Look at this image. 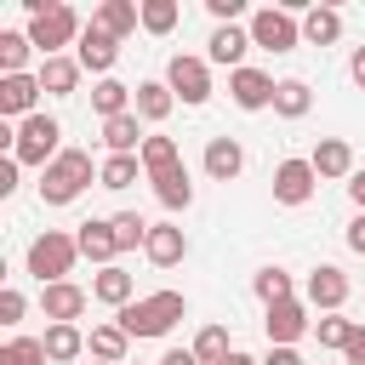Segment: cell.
Segmentation results:
<instances>
[{"label":"cell","instance_id":"cell-31","mask_svg":"<svg viewBox=\"0 0 365 365\" xmlns=\"http://www.w3.org/2000/svg\"><path fill=\"white\" fill-rule=\"evenodd\" d=\"M314 108V91H308V80H279V91H274V114H285V120H302Z\"/></svg>","mask_w":365,"mask_h":365},{"label":"cell","instance_id":"cell-15","mask_svg":"<svg viewBox=\"0 0 365 365\" xmlns=\"http://www.w3.org/2000/svg\"><path fill=\"white\" fill-rule=\"evenodd\" d=\"M308 302L325 308V314H336V308L348 302V274H342L336 262H319V268L308 274Z\"/></svg>","mask_w":365,"mask_h":365},{"label":"cell","instance_id":"cell-8","mask_svg":"<svg viewBox=\"0 0 365 365\" xmlns=\"http://www.w3.org/2000/svg\"><path fill=\"white\" fill-rule=\"evenodd\" d=\"M314 182H319V171L308 160H279L274 165V200L279 205H308L314 200Z\"/></svg>","mask_w":365,"mask_h":365},{"label":"cell","instance_id":"cell-45","mask_svg":"<svg viewBox=\"0 0 365 365\" xmlns=\"http://www.w3.org/2000/svg\"><path fill=\"white\" fill-rule=\"evenodd\" d=\"M348 245H354V251H359V257H365V211H359V217H354V222H348Z\"/></svg>","mask_w":365,"mask_h":365},{"label":"cell","instance_id":"cell-38","mask_svg":"<svg viewBox=\"0 0 365 365\" xmlns=\"http://www.w3.org/2000/svg\"><path fill=\"white\" fill-rule=\"evenodd\" d=\"M354 331H359V325H354V319H342V314H325V319L314 325L319 348H348V342H354Z\"/></svg>","mask_w":365,"mask_h":365},{"label":"cell","instance_id":"cell-27","mask_svg":"<svg viewBox=\"0 0 365 365\" xmlns=\"http://www.w3.org/2000/svg\"><path fill=\"white\" fill-rule=\"evenodd\" d=\"M171 108H177V97H171V86H165V80H143V86H137V120L160 125Z\"/></svg>","mask_w":365,"mask_h":365},{"label":"cell","instance_id":"cell-18","mask_svg":"<svg viewBox=\"0 0 365 365\" xmlns=\"http://www.w3.org/2000/svg\"><path fill=\"white\" fill-rule=\"evenodd\" d=\"M143 251H148V262H154V268H171V262H182V257H188V240H182V228H177V222H154Z\"/></svg>","mask_w":365,"mask_h":365},{"label":"cell","instance_id":"cell-35","mask_svg":"<svg viewBox=\"0 0 365 365\" xmlns=\"http://www.w3.org/2000/svg\"><path fill=\"white\" fill-rule=\"evenodd\" d=\"M228 354H234V348H228V331H222V325H205V331L194 336V359H200V365H222Z\"/></svg>","mask_w":365,"mask_h":365},{"label":"cell","instance_id":"cell-34","mask_svg":"<svg viewBox=\"0 0 365 365\" xmlns=\"http://www.w3.org/2000/svg\"><path fill=\"white\" fill-rule=\"evenodd\" d=\"M29 51H34V40H29V34H17V29H0V74H23Z\"/></svg>","mask_w":365,"mask_h":365},{"label":"cell","instance_id":"cell-3","mask_svg":"<svg viewBox=\"0 0 365 365\" xmlns=\"http://www.w3.org/2000/svg\"><path fill=\"white\" fill-rule=\"evenodd\" d=\"M91 188V154L86 148H63L46 171H40V200L46 205H68Z\"/></svg>","mask_w":365,"mask_h":365},{"label":"cell","instance_id":"cell-23","mask_svg":"<svg viewBox=\"0 0 365 365\" xmlns=\"http://www.w3.org/2000/svg\"><path fill=\"white\" fill-rule=\"evenodd\" d=\"M91 297H97V302H108V308H125V302H137V285H131V274L114 262V268H97Z\"/></svg>","mask_w":365,"mask_h":365},{"label":"cell","instance_id":"cell-9","mask_svg":"<svg viewBox=\"0 0 365 365\" xmlns=\"http://www.w3.org/2000/svg\"><path fill=\"white\" fill-rule=\"evenodd\" d=\"M74 63L108 80V68L120 63V40H114L108 29H97V23H86V34H80V46H74Z\"/></svg>","mask_w":365,"mask_h":365},{"label":"cell","instance_id":"cell-5","mask_svg":"<svg viewBox=\"0 0 365 365\" xmlns=\"http://www.w3.org/2000/svg\"><path fill=\"white\" fill-rule=\"evenodd\" d=\"M57 137H63V125L51 120V114H29L23 125H17V143H11V154H17V165H51L63 148H57Z\"/></svg>","mask_w":365,"mask_h":365},{"label":"cell","instance_id":"cell-30","mask_svg":"<svg viewBox=\"0 0 365 365\" xmlns=\"http://www.w3.org/2000/svg\"><path fill=\"white\" fill-rule=\"evenodd\" d=\"M40 342H46V359H57V365L86 354V336H80V325H46V336H40Z\"/></svg>","mask_w":365,"mask_h":365},{"label":"cell","instance_id":"cell-26","mask_svg":"<svg viewBox=\"0 0 365 365\" xmlns=\"http://www.w3.org/2000/svg\"><path fill=\"white\" fill-rule=\"evenodd\" d=\"M74 86H80V63L74 57H40V91L74 97Z\"/></svg>","mask_w":365,"mask_h":365},{"label":"cell","instance_id":"cell-12","mask_svg":"<svg viewBox=\"0 0 365 365\" xmlns=\"http://www.w3.org/2000/svg\"><path fill=\"white\" fill-rule=\"evenodd\" d=\"M262 331H268V348H297V336L308 331V308L297 297L291 302H274L268 319H262Z\"/></svg>","mask_w":365,"mask_h":365},{"label":"cell","instance_id":"cell-19","mask_svg":"<svg viewBox=\"0 0 365 365\" xmlns=\"http://www.w3.org/2000/svg\"><path fill=\"white\" fill-rule=\"evenodd\" d=\"M91 108H97L103 120H120V114H131V108H137V86H120V80L108 74V80H97V86H91Z\"/></svg>","mask_w":365,"mask_h":365},{"label":"cell","instance_id":"cell-43","mask_svg":"<svg viewBox=\"0 0 365 365\" xmlns=\"http://www.w3.org/2000/svg\"><path fill=\"white\" fill-rule=\"evenodd\" d=\"M342 365H365V325L354 331V342L342 348Z\"/></svg>","mask_w":365,"mask_h":365},{"label":"cell","instance_id":"cell-40","mask_svg":"<svg viewBox=\"0 0 365 365\" xmlns=\"http://www.w3.org/2000/svg\"><path fill=\"white\" fill-rule=\"evenodd\" d=\"M17 319H23V291L6 285V291H0V325H17Z\"/></svg>","mask_w":365,"mask_h":365},{"label":"cell","instance_id":"cell-16","mask_svg":"<svg viewBox=\"0 0 365 365\" xmlns=\"http://www.w3.org/2000/svg\"><path fill=\"white\" fill-rule=\"evenodd\" d=\"M74 245H80V257H91V262H103V268H114V257H120L108 217H91V222H80V228H74Z\"/></svg>","mask_w":365,"mask_h":365},{"label":"cell","instance_id":"cell-29","mask_svg":"<svg viewBox=\"0 0 365 365\" xmlns=\"http://www.w3.org/2000/svg\"><path fill=\"white\" fill-rule=\"evenodd\" d=\"M137 177H148L137 154H108V160H103V171H97V182H103V188H114V194H120V188H131Z\"/></svg>","mask_w":365,"mask_h":365},{"label":"cell","instance_id":"cell-37","mask_svg":"<svg viewBox=\"0 0 365 365\" xmlns=\"http://www.w3.org/2000/svg\"><path fill=\"white\" fill-rule=\"evenodd\" d=\"M177 17H182L177 0H143V29H148V34H171Z\"/></svg>","mask_w":365,"mask_h":365},{"label":"cell","instance_id":"cell-4","mask_svg":"<svg viewBox=\"0 0 365 365\" xmlns=\"http://www.w3.org/2000/svg\"><path fill=\"white\" fill-rule=\"evenodd\" d=\"M74 257H80V245H74V234H63V228H46V234L29 240V274H34L40 285H63V279L74 274Z\"/></svg>","mask_w":365,"mask_h":365},{"label":"cell","instance_id":"cell-48","mask_svg":"<svg viewBox=\"0 0 365 365\" xmlns=\"http://www.w3.org/2000/svg\"><path fill=\"white\" fill-rule=\"evenodd\" d=\"M348 74H354V86H359V91H365V46H359V51H354V63H348Z\"/></svg>","mask_w":365,"mask_h":365},{"label":"cell","instance_id":"cell-44","mask_svg":"<svg viewBox=\"0 0 365 365\" xmlns=\"http://www.w3.org/2000/svg\"><path fill=\"white\" fill-rule=\"evenodd\" d=\"M11 188H17V154L0 160V194H11Z\"/></svg>","mask_w":365,"mask_h":365},{"label":"cell","instance_id":"cell-42","mask_svg":"<svg viewBox=\"0 0 365 365\" xmlns=\"http://www.w3.org/2000/svg\"><path fill=\"white\" fill-rule=\"evenodd\" d=\"M262 365H308V359H302L297 348H268V354H262Z\"/></svg>","mask_w":365,"mask_h":365},{"label":"cell","instance_id":"cell-1","mask_svg":"<svg viewBox=\"0 0 365 365\" xmlns=\"http://www.w3.org/2000/svg\"><path fill=\"white\" fill-rule=\"evenodd\" d=\"M23 11H29V40H34V51L40 57H63V46H80V34H86V23L74 17V6H63V0H23Z\"/></svg>","mask_w":365,"mask_h":365},{"label":"cell","instance_id":"cell-24","mask_svg":"<svg viewBox=\"0 0 365 365\" xmlns=\"http://www.w3.org/2000/svg\"><path fill=\"white\" fill-rule=\"evenodd\" d=\"M91 23H97V29H108L114 40H125V34L143 23V6H131V0H103V6L91 11Z\"/></svg>","mask_w":365,"mask_h":365},{"label":"cell","instance_id":"cell-22","mask_svg":"<svg viewBox=\"0 0 365 365\" xmlns=\"http://www.w3.org/2000/svg\"><path fill=\"white\" fill-rule=\"evenodd\" d=\"M148 182H154V194H160V205H165V211H188V205H194L188 165H171V171H160V177H148Z\"/></svg>","mask_w":365,"mask_h":365},{"label":"cell","instance_id":"cell-49","mask_svg":"<svg viewBox=\"0 0 365 365\" xmlns=\"http://www.w3.org/2000/svg\"><path fill=\"white\" fill-rule=\"evenodd\" d=\"M222 365H262V359H251V354H240V348H234V354H228Z\"/></svg>","mask_w":365,"mask_h":365},{"label":"cell","instance_id":"cell-36","mask_svg":"<svg viewBox=\"0 0 365 365\" xmlns=\"http://www.w3.org/2000/svg\"><path fill=\"white\" fill-rule=\"evenodd\" d=\"M0 365H46V342L40 336H11L0 348Z\"/></svg>","mask_w":365,"mask_h":365},{"label":"cell","instance_id":"cell-20","mask_svg":"<svg viewBox=\"0 0 365 365\" xmlns=\"http://www.w3.org/2000/svg\"><path fill=\"white\" fill-rule=\"evenodd\" d=\"M205 171H211L217 182H234V177L245 171V148H240L234 137H211V143H205Z\"/></svg>","mask_w":365,"mask_h":365},{"label":"cell","instance_id":"cell-21","mask_svg":"<svg viewBox=\"0 0 365 365\" xmlns=\"http://www.w3.org/2000/svg\"><path fill=\"white\" fill-rule=\"evenodd\" d=\"M103 143H108V154H143V120H137V108L131 114H120V120H103Z\"/></svg>","mask_w":365,"mask_h":365},{"label":"cell","instance_id":"cell-32","mask_svg":"<svg viewBox=\"0 0 365 365\" xmlns=\"http://www.w3.org/2000/svg\"><path fill=\"white\" fill-rule=\"evenodd\" d=\"M137 160H143V171H148V177H160V171H171V165H182V154H177V143H171V137H160V131H154V137L143 143V154H137Z\"/></svg>","mask_w":365,"mask_h":365},{"label":"cell","instance_id":"cell-41","mask_svg":"<svg viewBox=\"0 0 365 365\" xmlns=\"http://www.w3.org/2000/svg\"><path fill=\"white\" fill-rule=\"evenodd\" d=\"M205 6H211V17H217V23H234V17L245 11L240 0H205Z\"/></svg>","mask_w":365,"mask_h":365},{"label":"cell","instance_id":"cell-7","mask_svg":"<svg viewBox=\"0 0 365 365\" xmlns=\"http://www.w3.org/2000/svg\"><path fill=\"white\" fill-rule=\"evenodd\" d=\"M165 86H171V97L177 103H188V108H200L205 97H211V68H205V57H171L165 63Z\"/></svg>","mask_w":365,"mask_h":365},{"label":"cell","instance_id":"cell-6","mask_svg":"<svg viewBox=\"0 0 365 365\" xmlns=\"http://www.w3.org/2000/svg\"><path fill=\"white\" fill-rule=\"evenodd\" d=\"M251 46H262V51H297V40H302V23H297V11H285V6H262V11H251Z\"/></svg>","mask_w":365,"mask_h":365},{"label":"cell","instance_id":"cell-25","mask_svg":"<svg viewBox=\"0 0 365 365\" xmlns=\"http://www.w3.org/2000/svg\"><path fill=\"white\" fill-rule=\"evenodd\" d=\"M302 40H308V46H336V40H342V11L308 6V11H302Z\"/></svg>","mask_w":365,"mask_h":365},{"label":"cell","instance_id":"cell-33","mask_svg":"<svg viewBox=\"0 0 365 365\" xmlns=\"http://www.w3.org/2000/svg\"><path fill=\"white\" fill-rule=\"evenodd\" d=\"M108 228H114V245H120V251H137V245H148V228H154V222H143L137 211H114Z\"/></svg>","mask_w":365,"mask_h":365},{"label":"cell","instance_id":"cell-14","mask_svg":"<svg viewBox=\"0 0 365 365\" xmlns=\"http://www.w3.org/2000/svg\"><path fill=\"white\" fill-rule=\"evenodd\" d=\"M245 46H251V29L217 23V29H211V40H205V63H222V68L234 74V68H245V63H240V57H245Z\"/></svg>","mask_w":365,"mask_h":365},{"label":"cell","instance_id":"cell-28","mask_svg":"<svg viewBox=\"0 0 365 365\" xmlns=\"http://www.w3.org/2000/svg\"><path fill=\"white\" fill-rule=\"evenodd\" d=\"M86 348H91V359H97V365H125V348H131V336H125L120 325H97Z\"/></svg>","mask_w":365,"mask_h":365},{"label":"cell","instance_id":"cell-47","mask_svg":"<svg viewBox=\"0 0 365 365\" xmlns=\"http://www.w3.org/2000/svg\"><path fill=\"white\" fill-rule=\"evenodd\" d=\"M160 365H200V359H194V348H171Z\"/></svg>","mask_w":365,"mask_h":365},{"label":"cell","instance_id":"cell-11","mask_svg":"<svg viewBox=\"0 0 365 365\" xmlns=\"http://www.w3.org/2000/svg\"><path fill=\"white\" fill-rule=\"evenodd\" d=\"M34 103H40V74H0V114L6 120H29L34 114Z\"/></svg>","mask_w":365,"mask_h":365},{"label":"cell","instance_id":"cell-46","mask_svg":"<svg viewBox=\"0 0 365 365\" xmlns=\"http://www.w3.org/2000/svg\"><path fill=\"white\" fill-rule=\"evenodd\" d=\"M348 200H354V205H359V211H365V165H359V171H354V177H348Z\"/></svg>","mask_w":365,"mask_h":365},{"label":"cell","instance_id":"cell-10","mask_svg":"<svg viewBox=\"0 0 365 365\" xmlns=\"http://www.w3.org/2000/svg\"><path fill=\"white\" fill-rule=\"evenodd\" d=\"M274 91H279V80L274 74H262V68H234L228 74V97L240 103V108H274Z\"/></svg>","mask_w":365,"mask_h":365},{"label":"cell","instance_id":"cell-2","mask_svg":"<svg viewBox=\"0 0 365 365\" xmlns=\"http://www.w3.org/2000/svg\"><path fill=\"white\" fill-rule=\"evenodd\" d=\"M182 314H188L182 291H154V297H137V302H125V308L114 314V325H120L125 336H165V331H171Z\"/></svg>","mask_w":365,"mask_h":365},{"label":"cell","instance_id":"cell-17","mask_svg":"<svg viewBox=\"0 0 365 365\" xmlns=\"http://www.w3.org/2000/svg\"><path fill=\"white\" fill-rule=\"evenodd\" d=\"M308 165H314L319 177H354V171H359V165H354V148H348L342 137H319L314 154H308Z\"/></svg>","mask_w":365,"mask_h":365},{"label":"cell","instance_id":"cell-13","mask_svg":"<svg viewBox=\"0 0 365 365\" xmlns=\"http://www.w3.org/2000/svg\"><path fill=\"white\" fill-rule=\"evenodd\" d=\"M86 291L74 285V279H63V285H40V308H46V319L51 325H74L80 314H86Z\"/></svg>","mask_w":365,"mask_h":365},{"label":"cell","instance_id":"cell-39","mask_svg":"<svg viewBox=\"0 0 365 365\" xmlns=\"http://www.w3.org/2000/svg\"><path fill=\"white\" fill-rule=\"evenodd\" d=\"M257 297H262L268 308H274V302H291V274H285V268H262V274H257Z\"/></svg>","mask_w":365,"mask_h":365}]
</instances>
